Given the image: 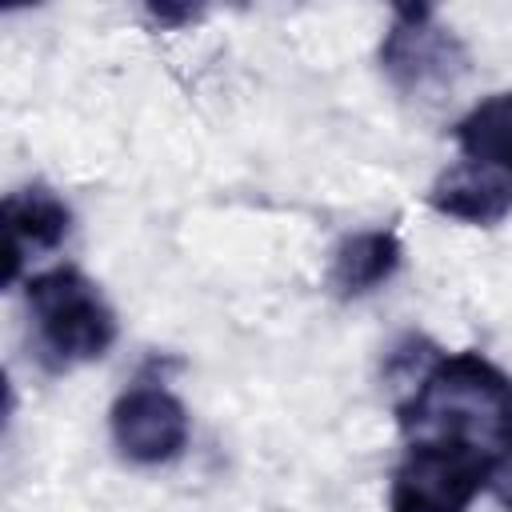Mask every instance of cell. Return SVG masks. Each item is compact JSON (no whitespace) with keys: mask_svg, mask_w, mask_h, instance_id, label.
I'll return each instance as SVG.
<instances>
[{"mask_svg":"<svg viewBox=\"0 0 512 512\" xmlns=\"http://www.w3.org/2000/svg\"><path fill=\"white\" fill-rule=\"evenodd\" d=\"M500 496H504V504H508V508H512V488H508V492H500Z\"/></svg>","mask_w":512,"mask_h":512,"instance_id":"obj_11","label":"cell"},{"mask_svg":"<svg viewBox=\"0 0 512 512\" xmlns=\"http://www.w3.org/2000/svg\"><path fill=\"white\" fill-rule=\"evenodd\" d=\"M108 428L116 452L140 468L168 464L188 448V408L164 380L140 376L128 384L108 412Z\"/></svg>","mask_w":512,"mask_h":512,"instance_id":"obj_5","label":"cell"},{"mask_svg":"<svg viewBox=\"0 0 512 512\" xmlns=\"http://www.w3.org/2000/svg\"><path fill=\"white\" fill-rule=\"evenodd\" d=\"M72 232L68 204L44 188H20L4 196V284L20 280V268L36 252H56Z\"/></svg>","mask_w":512,"mask_h":512,"instance_id":"obj_6","label":"cell"},{"mask_svg":"<svg viewBox=\"0 0 512 512\" xmlns=\"http://www.w3.org/2000/svg\"><path fill=\"white\" fill-rule=\"evenodd\" d=\"M388 364H408V392L396 424L408 440H448L500 460L512 472V376L484 352H444L420 336L392 348Z\"/></svg>","mask_w":512,"mask_h":512,"instance_id":"obj_1","label":"cell"},{"mask_svg":"<svg viewBox=\"0 0 512 512\" xmlns=\"http://www.w3.org/2000/svg\"><path fill=\"white\" fill-rule=\"evenodd\" d=\"M380 68L404 92H428L452 84L468 68L464 44L436 24L428 4H400L392 8V24L380 44Z\"/></svg>","mask_w":512,"mask_h":512,"instance_id":"obj_4","label":"cell"},{"mask_svg":"<svg viewBox=\"0 0 512 512\" xmlns=\"http://www.w3.org/2000/svg\"><path fill=\"white\" fill-rule=\"evenodd\" d=\"M400 240L392 228H364V232H352L336 244L332 252V264H328V288L340 296V300H356V296H368L376 292L380 284H388L400 268Z\"/></svg>","mask_w":512,"mask_h":512,"instance_id":"obj_8","label":"cell"},{"mask_svg":"<svg viewBox=\"0 0 512 512\" xmlns=\"http://www.w3.org/2000/svg\"><path fill=\"white\" fill-rule=\"evenodd\" d=\"M428 204L464 224H500L512 216V172L460 160L432 184Z\"/></svg>","mask_w":512,"mask_h":512,"instance_id":"obj_7","label":"cell"},{"mask_svg":"<svg viewBox=\"0 0 512 512\" xmlns=\"http://www.w3.org/2000/svg\"><path fill=\"white\" fill-rule=\"evenodd\" d=\"M148 12L160 24H184V20H196L200 16V8H172V4H148Z\"/></svg>","mask_w":512,"mask_h":512,"instance_id":"obj_10","label":"cell"},{"mask_svg":"<svg viewBox=\"0 0 512 512\" xmlns=\"http://www.w3.org/2000/svg\"><path fill=\"white\" fill-rule=\"evenodd\" d=\"M512 480V472L464 444L448 440H408L392 488L388 512H468L488 488Z\"/></svg>","mask_w":512,"mask_h":512,"instance_id":"obj_3","label":"cell"},{"mask_svg":"<svg viewBox=\"0 0 512 512\" xmlns=\"http://www.w3.org/2000/svg\"><path fill=\"white\" fill-rule=\"evenodd\" d=\"M24 300L32 316V352L44 372H72L116 344V312L72 264L28 276Z\"/></svg>","mask_w":512,"mask_h":512,"instance_id":"obj_2","label":"cell"},{"mask_svg":"<svg viewBox=\"0 0 512 512\" xmlns=\"http://www.w3.org/2000/svg\"><path fill=\"white\" fill-rule=\"evenodd\" d=\"M456 148L472 164H488L500 172H512V92H496L480 104H472L456 128Z\"/></svg>","mask_w":512,"mask_h":512,"instance_id":"obj_9","label":"cell"}]
</instances>
